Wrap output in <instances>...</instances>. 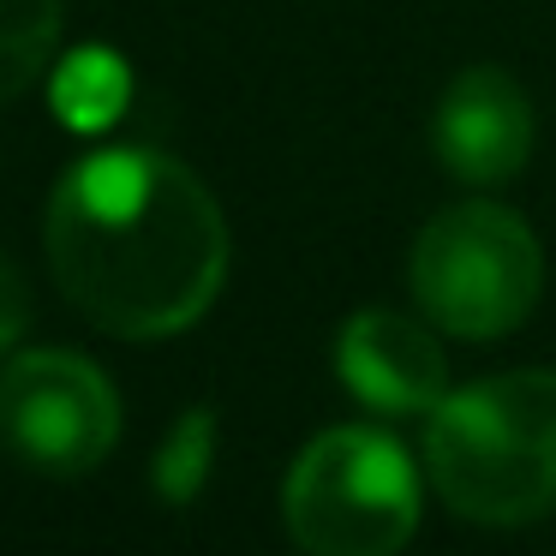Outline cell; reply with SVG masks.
<instances>
[{"label": "cell", "mask_w": 556, "mask_h": 556, "mask_svg": "<svg viewBox=\"0 0 556 556\" xmlns=\"http://www.w3.org/2000/svg\"><path fill=\"white\" fill-rule=\"evenodd\" d=\"M49 269L97 329L162 341L192 329L228 281V222L210 186L162 150H97L49 198Z\"/></svg>", "instance_id": "1"}, {"label": "cell", "mask_w": 556, "mask_h": 556, "mask_svg": "<svg viewBox=\"0 0 556 556\" xmlns=\"http://www.w3.org/2000/svg\"><path fill=\"white\" fill-rule=\"evenodd\" d=\"M425 472L484 527L556 515V371H503L443 395L425 425Z\"/></svg>", "instance_id": "2"}, {"label": "cell", "mask_w": 556, "mask_h": 556, "mask_svg": "<svg viewBox=\"0 0 556 556\" xmlns=\"http://www.w3.org/2000/svg\"><path fill=\"white\" fill-rule=\"evenodd\" d=\"M281 515L305 556H401L419 527V472L383 431L336 425L288 467Z\"/></svg>", "instance_id": "3"}, {"label": "cell", "mask_w": 556, "mask_h": 556, "mask_svg": "<svg viewBox=\"0 0 556 556\" xmlns=\"http://www.w3.org/2000/svg\"><path fill=\"white\" fill-rule=\"evenodd\" d=\"M539 288L544 252L503 204H448L413 240V300L460 341H491L527 324Z\"/></svg>", "instance_id": "4"}, {"label": "cell", "mask_w": 556, "mask_h": 556, "mask_svg": "<svg viewBox=\"0 0 556 556\" xmlns=\"http://www.w3.org/2000/svg\"><path fill=\"white\" fill-rule=\"evenodd\" d=\"M121 443V395L66 348H30L0 365V448L54 479L102 467Z\"/></svg>", "instance_id": "5"}, {"label": "cell", "mask_w": 556, "mask_h": 556, "mask_svg": "<svg viewBox=\"0 0 556 556\" xmlns=\"http://www.w3.org/2000/svg\"><path fill=\"white\" fill-rule=\"evenodd\" d=\"M431 150L448 174L472 186L515 180L532 156V102L503 66H467L443 90L431 121Z\"/></svg>", "instance_id": "6"}, {"label": "cell", "mask_w": 556, "mask_h": 556, "mask_svg": "<svg viewBox=\"0 0 556 556\" xmlns=\"http://www.w3.org/2000/svg\"><path fill=\"white\" fill-rule=\"evenodd\" d=\"M336 371L377 413H431L448 395V365L431 329L401 312H359L336 341Z\"/></svg>", "instance_id": "7"}, {"label": "cell", "mask_w": 556, "mask_h": 556, "mask_svg": "<svg viewBox=\"0 0 556 556\" xmlns=\"http://www.w3.org/2000/svg\"><path fill=\"white\" fill-rule=\"evenodd\" d=\"M126 97H132V73L114 49L90 42V49H73L66 61H54L49 73V102L61 114V126L73 132H109L126 114Z\"/></svg>", "instance_id": "8"}, {"label": "cell", "mask_w": 556, "mask_h": 556, "mask_svg": "<svg viewBox=\"0 0 556 556\" xmlns=\"http://www.w3.org/2000/svg\"><path fill=\"white\" fill-rule=\"evenodd\" d=\"M61 18V0H0V109L54 66Z\"/></svg>", "instance_id": "9"}, {"label": "cell", "mask_w": 556, "mask_h": 556, "mask_svg": "<svg viewBox=\"0 0 556 556\" xmlns=\"http://www.w3.org/2000/svg\"><path fill=\"white\" fill-rule=\"evenodd\" d=\"M210 460H216V413H210V407H192V413H186V419L168 431V443L156 448V467H150L156 496H162V503H174V508H186L198 491H204Z\"/></svg>", "instance_id": "10"}, {"label": "cell", "mask_w": 556, "mask_h": 556, "mask_svg": "<svg viewBox=\"0 0 556 556\" xmlns=\"http://www.w3.org/2000/svg\"><path fill=\"white\" fill-rule=\"evenodd\" d=\"M30 329V288L7 257H0V359L18 348V336Z\"/></svg>", "instance_id": "11"}]
</instances>
